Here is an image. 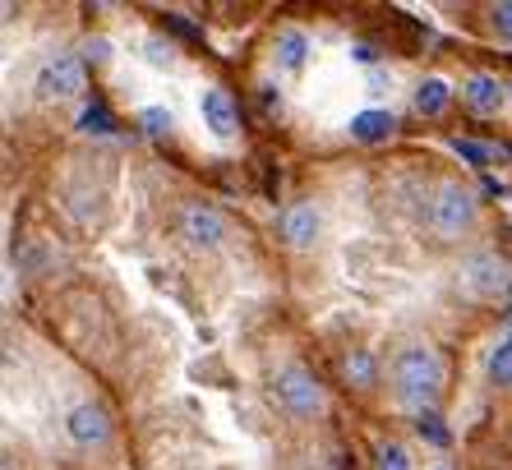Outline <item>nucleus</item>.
<instances>
[{"label": "nucleus", "mask_w": 512, "mask_h": 470, "mask_svg": "<svg viewBox=\"0 0 512 470\" xmlns=\"http://www.w3.org/2000/svg\"><path fill=\"white\" fill-rule=\"evenodd\" d=\"M393 392L397 401H402L406 411H420L429 415V406L439 401L443 392V360L439 351H429L425 341H411V346H402L393 360Z\"/></svg>", "instance_id": "1"}, {"label": "nucleus", "mask_w": 512, "mask_h": 470, "mask_svg": "<svg viewBox=\"0 0 512 470\" xmlns=\"http://www.w3.org/2000/svg\"><path fill=\"white\" fill-rule=\"evenodd\" d=\"M476 217H480V203L462 180H439L434 194H429V203H425V226L439 235L443 245H453V240L471 235Z\"/></svg>", "instance_id": "2"}, {"label": "nucleus", "mask_w": 512, "mask_h": 470, "mask_svg": "<svg viewBox=\"0 0 512 470\" xmlns=\"http://www.w3.org/2000/svg\"><path fill=\"white\" fill-rule=\"evenodd\" d=\"M273 401L282 406L286 415H291V420H314V415H323V406H328V397H323V383L310 374V369H300V365L277 369Z\"/></svg>", "instance_id": "3"}, {"label": "nucleus", "mask_w": 512, "mask_h": 470, "mask_svg": "<svg viewBox=\"0 0 512 470\" xmlns=\"http://www.w3.org/2000/svg\"><path fill=\"white\" fill-rule=\"evenodd\" d=\"M457 286H462L471 300H494V295H503L512 286V268H508V259L480 249V254H466L462 259V268H457Z\"/></svg>", "instance_id": "4"}, {"label": "nucleus", "mask_w": 512, "mask_h": 470, "mask_svg": "<svg viewBox=\"0 0 512 470\" xmlns=\"http://www.w3.org/2000/svg\"><path fill=\"white\" fill-rule=\"evenodd\" d=\"M33 93L42 97V102H65V97H79V93H84V56H74V51L51 56L47 65L37 70Z\"/></svg>", "instance_id": "5"}, {"label": "nucleus", "mask_w": 512, "mask_h": 470, "mask_svg": "<svg viewBox=\"0 0 512 470\" xmlns=\"http://www.w3.org/2000/svg\"><path fill=\"white\" fill-rule=\"evenodd\" d=\"M227 217H222V208H213V203H185L180 208V240L190 249H217L222 240H227Z\"/></svg>", "instance_id": "6"}, {"label": "nucleus", "mask_w": 512, "mask_h": 470, "mask_svg": "<svg viewBox=\"0 0 512 470\" xmlns=\"http://www.w3.org/2000/svg\"><path fill=\"white\" fill-rule=\"evenodd\" d=\"M65 438H70L74 447H84V452L107 447V438H111L107 406H97V401H79V406H70V415H65Z\"/></svg>", "instance_id": "7"}, {"label": "nucleus", "mask_w": 512, "mask_h": 470, "mask_svg": "<svg viewBox=\"0 0 512 470\" xmlns=\"http://www.w3.org/2000/svg\"><path fill=\"white\" fill-rule=\"evenodd\" d=\"M199 116H203V130H213V139H231V134L240 130L236 97H231L227 88H203Z\"/></svg>", "instance_id": "8"}, {"label": "nucleus", "mask_w": 512, "mask_h": 470, "mask_svg": "<svg viewBox=\"0 0 512 470\" xmlns=\"http://www.w3.org/2000/svg\"><path fill=\"white\" fill-rule=\"evenodd\" d=\"M319 231H323V212H319V203H291V208L282 212V240L291 249H314V240H319Z\"/></svg>", "instance_id": "9"}, {"label": "nucleus", "mask_w": 512, "mask_h": 470, "mask_svg": "<svg viewBox=\"0 0 512 470\" xmlns=\"http://www.w3.org/2000/svg\"><path fill=\"white\" fill-rule=\"evenodd\" d=\"M462 102L466 111H476V116H499V106L508 102V88H503L494 74H471L462 83Z\"/></svg>", "instance_id": "10"}, {"label": "nucleus", "mask_w": 512, "mask_h": 470, "mask_svg": "<svg viewBox=\"0 0 512 470\" xmlns=\"http://www.w3.org/2000/svg\"><path fill=\"white\" fill-rule=\"evenodd\" d=\"M273 60L282 74H300L305 60H310V37L300 33V28H282V33H277V47H273Z\"/></svg>", "instance_id": "11"}, {"label": "nucleus", "mask_w": 512, "mask_h": 470, "mask_svg": "<svg viewBox=\"0 0 512 470\" xmlns=\"http://www.w3.org/2000/svg\"><path fill=\"white\" fill-rule=\"evenodd\" d=\"M397 130L393 111H360V116H351V139L365 143V148H374V143H388V134Z\"/></svg>", "instance_id": "12"}, {"label": "nucleus", "mask_w": 512, "mask_h": 470, "mask_svg": "<svg viewBox=\"0 0 512 470\" xmlns=\"http://www.w3.org/2000/svg\"><path fill=\"white\" fill-rule=\"evenodd\" d=\"M342 378L351 383L356 392H370L374 383H379V365H374V355L365 351V346H356V351L342 355Z\"/></svg>", "instance_id": "13"}, {"label": "nucleus", "mask_w": 512, "mask_h": 470, "mask_svg": "<svg viewBox=\"0 0 512 470\" xmlns=\"http://www.w3.org/2000/svg\"><path fill=\"white\" fill-rule=\"evenodd\" d=\"M448 102H453V88L443 79H425L416 88V116H425V120H439L448 111Z\"/></svg>", "instance_id": "14"}, {"label": "nucleus", "mask_w": 512, "mask_h": 470, "mask_svg": "<svg viewBox=\"0 0 512 470\" xmlns=\"http://www.w3.org/2000/svg\"><path fill=\"white\" fill-rule=\"evenodd\" d=\"M489 383L494 388H512V337H503L494 351H489Z\"/></svg>", "instance_id": "15"}, {"label": "nucleus", "mask_w": 512, "mask_h": 470, "mask_svg": "<svg viewBox=\"0 0 512 470\" xmlns=\"http://www.w3.org/2000/svg\"><path fill=\"white\" fill-rule=\"evenodd\" d=\"M374 470H416V466H411V452L402 443H379L374 447Z\"/></svg>", "instance_id": "16"}, {"label": "nucleus", "mask_w": 512, "mask_h": 470, "mask_svg": "<svg viewBox=\"0 0 512 470\" xmlns=\"http://www.w3.org/2000/svg\"><path fill=\"white\" fill-rule=\"evenodd\" d=\"M139 125H143V134H153V139H167V134L176 130V120H171L167 106H148L139 116Z\"/></svg>", "instance_id": "17"}, {"label": "nucleus", "mask_w": 512, "mask_h": 470, "mask_svg": "<svg viewBox=\"0 0 512 470\" xmlns=\"http://www.w3.org/2000/svg\"><path fill=\"white\" fill-rule=\"evenodd\" d=\"M79 130H84V134H111V130H116V120H111L107 106H88L84 116H79Z\"/></svg>", "instance_id": "18"}, {"label": "nucleus", "mask_w": 512, "mask_h": 470, "mask_svg": "<svg viewBox=\"0 0 512 470\" xmlns=\"http://www.w3.org/2000/svg\"><path fill=\"white\" fill-rule=\"evenodd\" d=\"M489 28L499 42H512V0H499V5H489Z\"/></svg>", "instance_id": "19"}, {"label": "nucleus", "mask_w": 512, "mask_h": 470, "mask_svg": "<svg viewBox=\"0 0 512 470\" xmlns=\"http://www.w3.org/2000/svg\"><path fill=\"white\" fill-rule=\"evenodd\" d=\"M453 148H457V153H462L471 166H489V153H485V148H480V143H466V139H457Z\"/></svg>", "instance_id": "20"}, {"label": "nucleus", "mask_w": 512, "mask_h": 470, "mask_svg": "<svg viewBox=\"0 0 512 470\" xmlns=\"http://www.w3.org/2000/svg\"><path fill=\"white\" fill-rule=\"evenodd\" d=\"M420 434H429L434 443H448V434L439 429V415H420Z\"/></svg>", "instance_id": "21"}, {"label": "nucleus", "mask_w": 512, "mask_h": 470, "mask_svg": "<svg viewBox=\"0 0 512 470\" xmlns=\"http://www.w3.org/2000/svg\"><path fill=\"white\" fill-rule=\"evenodd\" d=\"M263 106H268V111H273V106L282 111V97H277V88H263Z\"/></svg>", "instance_id": "22"}, {"label": "nucleus", "mask_w": 512, "mask_h": 470, "mask_svg": "<svg viewBox=\"0 0 512 470\" xmlns=\"http://www.w3.org/2000/svg\"><path fill=\"white\" fill-rule=\"evenodd\" d=\"M107 42H88V56H93V60H107Z\"/></svg>", "instance_id": "23"}, {"label": "nucleus", "mask_w": 512, "mask_h": 470, "mask_svg": "<svg viewBox=\"0 0 512 470\" xmlns=\"http://www.w3.org/2000/svg\"><path fill=\"white\" fill-rule=\"evenodd\" d=\"M508 93H512V83H508Z\"/></svg>", "instance_id": "24"}]
</instances>
